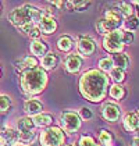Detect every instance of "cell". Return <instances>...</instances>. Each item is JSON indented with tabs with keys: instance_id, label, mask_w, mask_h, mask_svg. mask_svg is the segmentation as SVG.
I'll list each match as a JSON object with an SVG mask.
<instances>
[{
	"instance_id": "6da1fadb",
	"label": "cell",
	"mask_w": 139,
	"mask_h": 146,
	"mask_svg": "<svg viewBox=\"0 0 139 146\" xmlns=\"http://www.w3.org/2000/svg\"><path fill=\"white\" fill-rule=\"evenodd\" d=\"M109 78L100 70H89L79 79V92L85 99L97 103L103 100L107 93Z\"/></svg>"
},
{
	"instance_id": "7a4b0ae2",
	"label": "cell",
	"mask_w": 139,
	"mask_h": 146,
	"mask_svg": "<svg viewBox=\"0 0 139 146\" xmlns=\"http://www.w3.org/2000/svg\"><path fill=\"white\" fill-rule=\"evenodd\" d=\"M40 18H42V11L36 7L26 4L14 9L9 15L10 23L24 34H29L34 28H36L39 25Z\"/></svg>"
},
{
	"instance_id": "3957f363",
	"label": "cell",
	"mask_w": 139,
	"mask_h": 146,
	"mask_svg": "<svg viewBox=\"0 0 139 146\" xmlns=\"http://www.w3.org/2000/svg\"><path fill=\"white\" fill-rule=\"evenodd\" d=\"M47 84V74L43 68H32V70H25L21 74L20 85L21 90L26 96H34L40 93L45 89Z\"/></svg>"
},
{
	"instance_id": "277c9868",
	"label": "cell",
	"mask_w": 139,
	"mask_h": 146,
	"mask_svg": "<svg viewBox=\"0 0 139 146\" xmlns=\"http://www.w3.org/2000/svg\"><path fill=\"white\" fill-rule=\"evenodd\" d=\"M40 145L42 146H63L66 136L61 128L58 127H50L46 128L42 134H40Z\"/></svg>"
},
{
	"instance_id": "5b68a950",
	"label": "cell",
	"mask_w": 139,
	"mask_h": 146,
	"mask_svg": "<svg viewBox=\"0 0 139 146\" xmlns=\"http://www.w3.org/2000/svg\"><path fill=\"white\" fill-rule=\"evenodd\" d=\"M122 47H124V43H122V31L114 29L110 34L104 35L103 49L106 52L117 54V53H121Z\"/></svg>"
},
{
	"instance_id": "8992f818",
	"label": "cell",
	"mask_w": 139,
	"mask_h": 146,
	"mask_svg": "<svg viewBox=\"0 0 139 146\" xmlns=\"http://www.w3.org/2000/svg\"><path fill=\"white\" fill-rule=\"evenodd\" d=\"M61 125L68 134H74L81 128V118L74 111H63L61 113Z\"/></svg>"
},
{
	"instance_id": "52a82bcc",
	"label": "cell",
	"mask_w": 139,
	"mask_h": 146,
	"mask_svg": "<svg viewBox=\"0 0 139 146\" xmlns=\"http://www.w3.org/2000/svg\"><path fill=\"white\" fill-rule=\"evenodd\" d=\"M39 31L43 35H52L57 29V21L52 14H42V18L39 21Z\"/></svg>"
},
{
	"instance_id": "ba28073f",
	"label": "cell",
	"mask_w": 139,
	"mask_h": 146,
	"mask_svg": "<svg viewBox=\"0 0 139 146\" xmlns=\"http://www.w3.org/2000/svg\"><path fill=\"white\" fill-rule=\"evenodd\" d=\"M120 114H121V109L114 103H104L102 107V115L109 123H116L120 118Z\"/></svg>"
},
{
	"instance_id": "9c48e42d",
	"label": "cell",
	"mask_w": 139,
	"mask_h": 146,
	"mask_svg": "<svg viewBox=\"0 0 139 146\" xmlns=\"http://www.w3.org/2000/svg\"><path fill=\"white\" fill-rule=\"evenodd\" d=\"M95 49H96L95 40L91 39V38L83 36V38H81V39L78 40V52H79L81 56H83V57L92 56L93 52H95Z\"/></svg>"
},
{
	"instance_id": "30bf717a",
	"label": "cell",
	"mask_w": 139,
	"mask_h": 146,
	"mask_svg": "<svg viewBox=\"0 0 139 146\" xmlns=\"http://www.w3.org/2000/svg\"><path fill=\"white\" fill-rule=\"evenodd\" d=\"M82 67V58L77 54H68L64 60V68L70 74H77Z\"/></svg>"
},
{
	"instance_id": "8fae6325",
	"label": "cell",
	"mask_w": 139,
	"mask_h": 146,
	"mask_svg": "<svg viewBox=\"0 0 139 146\" xmlns=\"http://www.w3.org/2000/svg\"><path fill=\"white\" fill-rule=\"evenodd\" d=\"M24 111H25L26 115L35 117V115H38V114H40L43 111V104L36 99H29V100H26L24 103Z\"/></svg>"
},
{
	"instance_id": "7c38bea8",
	"label": "cell",
	"mask_w": 139,
	"mask_h": 146,
	"mask_svg": "<svg viewBox=\"0 0 139 146\" xmlns=\"http://www.w3.org/2000/svg\"><path fill=\"white\" fill-rule=\"evenodd\" d=\"M35 124L32 118L29 117H23L17 121V131L18 134H28V132H34Z\"/></svg>"
},
{
	"instance_id": "4fadbf2b",
	"label": "cell",
	"mask_w": 139,
	"mask_h": 146,
	"mask_svg": "<svg viewBox=\"0 0 139 146\" xmlns=\"http://www.w3.org/2000/svg\"><path fill=\"white\" fill-rule=\"evenodd\" d=\"M124 128L129 131V132H132V131H136L139 128V121H138V117H136V114L135 113H128L127 115L124 117Z\"/></svg>"
},
{
	"instance_id": "5bb4252c",
	"label": "cell",
	"mask_w": 139,
	"mask_h": 146,
	"mask_svg": "<svg viewBox=\"0 0 139 146\" xmlns=\"http://www.w3.org/2000/svg\"><path fill=\"white\" fill-rule=\"evenodd\" d=\"M111 61H113V66H116V68H120V70H127L128 66H129V57L124 53H117V54H113L111 57Z\"/></svg>"
},
{
	"instance_id": "9a60e30c",
	"label": "cell",
	"mask_w": 139,
	"mask_h": 146,
	"mask_svg": "<svg viewBox=\"0 0 139 146\" xmlns=\"http://www.w3.org/2000/svg\"><path fill=\"white\" fill-rule=\"evenodd\" d=\"M121 14H120V11L117 10V9H111V10H107L106 11V14H104V20L107 21V23H110L114 28L117 29V27L121 24Z\"/></svg>"
},
{
	"instance_id": "2e32d148",
	"label": "cell",
	"mask_w": 139,
	"mask_h": 146,
	"mask_svg": "<svg viewBox=\"0 0 139 146\" xmlns=\"http://www.w3.org/2000/svg\"><path fill=\"white\" fill-rule=\"evenodd\" d=\"M17 66L20 70H32V68H36L38 67V60H36V57L34 56H26V57H23L18 63H17Z\"/></svg>"
},
{
	"instance_id": "e0dca14e",
	"label": "cell",
	"mask_w": 139,
	"mask_h": 146,
	"mask_svg": "<svg viewBox=\"0 0 139 146\" xmlns=\"http://www.w3.org/2000/svg\"><path fill=\"white\" fill-rule=\"evenodd\" d=\"M58 63V57L54 54V53H49V54H45V56L42 57V61H40V64H42V67L45 68V70H53V68H56Z\"/></svg>"
},
{
	"instance_id": "ac0fdd59",
	"label": "cell",
	"mask_w": 139,
	"mask_h": 146,
	"mask_svg": "<svg viewBox=\"0 0 139 146\" xmlns=\"http://www.w3.org/2000/svg\"><path fill=\"white\" fill-rule=\"evenodd\" d=\"M31 52H32V54L35 56H45L47 53V45L45 42H42V40H34L32 43H31Z\"/></svg>"
},
{
	"instance_id": "d6986e66",
	"label": "cell",
	"mask_w": 139,
	"mask_h": 146,
	"mask_svg": "<svg viewBox=\"0 0 139 146\" xmlns=\"http://www.w3.org/2000/svg\"><path fill=\"white\" fill-rule=\"evenodd\" d=\"M72 47H74V39H72V38H70L67 35L58 38V40H57V49L58 50L67 53V52H71Z\"/></svg>"
},
{
	"instance_id": "ffe728a7",
	"label": "cell",
	"mask_w": 139,
	"mask_h": 146,
	"mask_svg": "<svg viewBox=\"0 0 139 146\" xmlns=\"http://www.w3.org/2000/svg\"><path fill=\"white\" fill-rule=\"evenodd\" d=\"M35 127H49L50 124L53 123V117L50 114H45V113H40L38 115H35L32 118Z\"/></svg>"
},
{
	"instance_id": "44dd1931",
	"label": "cell",
	"mask_w": 139,
	"mask_h": 146,
	"mask_svg": "<svg viewBox=\"0 0 139 146\" xmlns=\"http://www.w3.org/2000/svg\"><path fill=\"white\" fill-rule=\"evenodd\" d=\"M114 29H116V28L110 23H107L104 18H100V20L96 23V31L100 35H107V34H110L111 31H114Z\"/></svg>"
},
{
	"instance_id": "7402d4cb",
	"label": "cell",
	"mask_w": 139,
	"mask_h": 146,
	"mask_svg": "<svg viewBox=\"0 0 139 146\" xmlns=\"http://www.w3.org/2000/svg\"><path fill=\"white\" fill-rule=\"evenodd\" d=\"M3 138H4L6 143H9V145H11V146L17 145V143H18V131L9 128V129H6V131H4Z\"/></svg>"
},
{
	"instance_id": "603a6c76",
	"label": "cell",
	"mask_w": 139,
	"mask_h": 146,
	"mask_svg": "<svg viewBox=\"0 0 139 146\" xmlns=\"http://www.w3.org/2000/svg\"><path fill=\"white\" fill-rule=\"evenodd\" d=\"M109 93H110V96H111L113 99L120 100V99H122V98L125 96V89H124V86H121L120 84H114V85L110 88Z\"/></svg>"
},
{
	"instance_id": "cb8c5ba5",
	"label": "cell",
	"mask_w": 139,
	"mask_h": 146,
	"mask_svg": "<svg viewBox=\"0 0 139 146\" xmlns=\"http://www.w3.org/2000/svg\"><path fill=\"white\" fill-rule=\"evenodd\" d=\"M118 11L121 14V17H127V18L132 17V13H134L132 4H131V3H125V1L120 3V4H118Z\"/></svg>"
},
{
	"instance_id": "d4e9b609",
	"label": "cell",
	"mask_w": 139,
	"mask_h": 146,
	"mask_svg": "<svg viewBox=\"0 0 139 146\" xmlns=\"http://www.w3.org/2000/svg\"><path fill=\"white\" fill-rule=\"evenodd\" d=\"M110 77L116 81V84H120L125 79V71L124 70H120V68H113L110 71Z\"/></svg>"
},
{
	"instance_id": "484cf974",
	"label": "cell",
	"mask_w": 139,
	"mask_h": 146,
	"mask_svg": "<svg viewBox=\"0 0 139 146\" xmlns=\"http://www.w3.org/2000/svg\"><path fill=\"white\" fill-rule=\"evenodd\" d=\"M11 107V100L6 95H0V113H7Z\"/></svg>"
},
{
	"instance_id": "4316f807",
	"label": "cell",
	"mask_w": 139,
	"mask_h": 146,
	"mask_svg": "<svg viewBox=\"0 0 139 146\" xmlns=\"http://www.w3.org/2000/svg\"><path fill=\"white\" fill-rule=\"evenodd\" d=\"M99 68H100V71L102 72H106V71H111L113 70V61H111V58L110 57H106V58H100V61H99Z\"/></svg>"
},
{
	"instance_id": "83f0119b",
	"label": "cell",
	"mask_w": 139,
	"mask_h": 146,
	"mask_svg": "<svg viewBox=\"0 0 139 146\" xmlns=\"http://www.w3.org/2000/svg\"><path fill=\"white\" fill-rule=\"evenodd\" d=\"M139 27V18L138 17H129L127 18V21H125V28H127L128 32H131V31H134V29H136Z\"/></svg>"
},
{
	"instance_id": "f1b7e54d",
	"label": "cell",
	"mask_w": 139,
	"mask_h": 146,
	"mask_svg": "<svg viewBox=\"0 0 139 146\" xmlns=\"http://www.w3.org/2000/svg\"><path fill=\"white\" fill-rule=\"evenodd\" d=\"M79 146H97V143L95 142L92 136H88V135H82L79 138Z\"/></svg>"
},
{
	"instance_id": "f546056e",
	"label": "cell",
	"mask_w": 139,
	"mask_h": 146,
	"mask_svg": "<svg viewBox=\"0 0 139 146\" xmlns=\"http://www.w3.org/2000/svg\"><path fill=\"white\" fill-rule=\"evenodd\" d=\"M99 141L102 143H110L111 142V135H110V132L106 131V129H102L99 132Z\"/></svg>"
},
{
	"instance_id": "4dcf8cb0",
	"label": "cell",
	"mask_w": 139,
	"mask_h": 146,
	"mask_svg": "<svg viewBox=\"0 0 139 146\" xmlns=\"http://www.w3.org/2000/svg\"><path fill=\"white\" fill-rule=\"evenodd\" d=\"M79 115L82 117V120H91L93 117V113L88 107H82L81 110H79Z\"/></svg>"
},
{
	"instance_id": "1f68e13d",
	"label": "cell",
	"mask_w": 139,
	"mask_h": 146,
	"mask_svg": "<svg viewBox=\"0 0 139 146\" xmlns=\"http://www.w3.org/2000/svg\"><path fill=\"white\" fill-rule=\"evenodd\" d=\"M134 42V35L132 32H122V43L124 45H131Z\"/></svg>"
},
{
	"instance_id": "d6a6232c",
	"label": "cell",
	"mask_w": 139,
	"mask_h": 146,
	"mask_svg": "<svg viewBox=\"0 0 139 146\" xmlns=\"http://www.w3.org/2000/svg\"><path fill=\"white\" fill-rule=\"evenodd\" d=\"M89 4H91L89 1H74V10L82 11V10H85Z\"/></svg>"
},
{
	"instance_id": "836d02e7",
	"label": "cell",
	"mask_w": 139,
	"mask_h": 146,
	"mask_svg": "<svg viewBox=\"0 0 139 146\" xmlns=\"http://www.w3.org/2000/svg\"><path fill=\"white\" fill-rule=\"evenodd\" d=\"M28 36H29V38H32L34 40H38V39H39V36H40V31H39V28H38V27L34 28V29L28 34Z\"/></svg>"
},
{
	"instance_id": "e575fe53",
	"label": "cell",
	"mask_w": 139,
	"mask_h": 146,
	"mask_svg": "<svg viewBox=\"0 0 139 146\" xmlns=\"http://www.w3.org/2000/svg\"><path fill=\"white\" fill-rule=\"evenodd\" d=\"M49 4H52V6H56V7H58V9H60V7H61L64 3H63V1H49Z\"/></svg>"
},
{
	"instance_id": "d590c367",
	"label": "cell",
	"mask_w": 139,
	"mask_h": 146,
	"mask_svg": "<svg viewBox=\"0 0 139 146\" xmlns=\"http://www.w3.org/2000/svg\"><path fill=\"white\" fill-rule=\"evenodd\" d=\"M132 146H139V138H135L132 141Z\"/></svg>"
},
{
	"instance_id": "8d00e7d4",
	"label": "cell",
	"mask_w": 139,
	"mask_h": 146,
	"mask_svg": "<svg viewBox=\"0 0 139 146\" xmlns=\"http://www.w3.org/2000/svg\"><path fill=\"white\" fill-rule=\"evenodd\" d=\"M4 145H6V141H4L3 135H0V146H4Z\"/></svg>"
},
{
	"instance_id": "74e56055",
	"label": "cell",
	"mask_w": 139,
	"mask_h": 146,
	"mask_svg": "<svg viewBox=\"0 0 139 146\" xmlns=\"http://www.w3.org/2000/svg\"><path fill=\"white\" fill-rule=\"evenodd\" d=\"M132 4H135V6H138V14H139V0H138V1H132Z\"/></svg>"
},
{
	"instance_id": "f35d334b",
	"label": "cell",
	"mask_w": 139,
	"mask_h": 146,
	"mask_svg": "<svg viewBox=\"0 0 139 146\" xmlns=\"http://www.w3.org/2000/svg\"><path fill=\"white\" fill-rule=\"evenodd\" d=\"M135 114H136V117H138V121H139V110H136V113H135Z\"/></svg>"
},
{
	"instance_id": "ab89813d",
	"label": "cell",
	"mask_w": 139,
	"mask_h": 146,
	"mask_svg": "<svg viewBox=\"0 0 139 146\" xmlns=\"http://www.w3.org/2000/svg\"><path fill=\"white\" fill-rule=\"evenodd\" d=\"M0 77H1V70H0Z\"/></svg>"
},
{
	"instance_id": "60d3db41",
	"label": "cell",
	"mask_w": 139,
	"mask_h": 146,
	"mask_svg": "<svg viewBox=\"0 0 139 146\" xmlns=\"http://www.w3.org/2000/svg\"><path fill=\"white\" fill-rule=\"evenodd\" d=\"M136 138H139V131H138V136H136Z\"/></svg>"
},
{
	"instance_id": "b9f144b4",
	"label": "cell",
	"mask_w": 139,
	"mask_h": 146,
	"mask_svg": "<svg viewBox=\"0 0 139 146\" xmlns=\"http://www.w3.org/2000/svg\"><path fill=\"white\" fill-rule=\"evenodd\" d=\"M68 146H75V145H68Z\"/></svg>"
},
{
	"instance_id": "7bdbcfd3",
	"label": "cell",
	"mask_w": 139,
	"mask_h": 146,
	"mask_svg": "<svg viewBox=\"0 0 139 146\" xmlns=\"http://www.w3.org/2000/svg\"><path fill=\"white\" fill-rule=\"evenodd\" d=\"M14 146H18V145H14Z\"/></svg>"
}]
</instances>
